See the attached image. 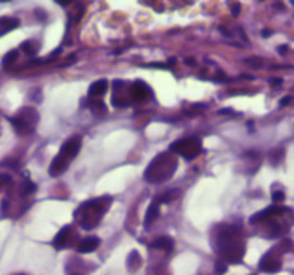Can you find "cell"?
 <instances>
[{
  "label": "cell",
  "mask_w": 294,
  "mask_h": 275,
  "mask_svg": "<svg viewBox=\"0 0 294 275\" xmlns=\"http://www.w3.org/2000/svg\"><path fill=\"white\" fill-rule=\"evenodd\" d=\"M232 13H234V16H237V14L240 13V5H238V4H235V5L232 7Z\"/></svg>",
  "instance_id": "cell-26"
},
{
  "label": "cell",
  "mask_w": 294,
  "mask_h": 275,
  "mask_svg": "<svg viewBox=\"0 0 294 275\" xmlns=\"http://www.w3.org/2000/svg\"><path fill=\"white\" fill-rule=\"evenodd\" d=\"M260 269L263 272H269V273L277 272L280 269V260L273 254V252H268L260 261Z\"/></svg>",
  "instance_id": "cell-9"
},
{
  "label": "cell",
  "mask_w": 294,
  "mask_h": 275,
  "mask_svg": "<svg viewBox=\"0 0 294 275\" xmlns=\"http://www.w3.org/2000/svg\"><path fill=\"white\" fill-rule=\"evenodd\" d=\"M111 202H112V198L109 196H101L97 199H90L87 202H83L75 212L77 222L83 228H86V230H90V228L97 227L103 215L107 212Z\"/></svg>",
  "instance_id": "cell-2"
},
{
  "label": "cell",
  "mask_w": 294,
  "mask_h": 275,
  "mask_svg": "<svg viewBox=\"0 0 294 275\" xmlns=\"http://www.w3.org/2000/svg\"><path fill=\"white\" fill-rule=\"evenodd\" d=\"M20 191H22V194H31V193L36 191V185L31 180L25 179L24 183H22V187H20Z\"/></svg>",
  "instance_id": "cell-19"
},
{
  "label": "cell",
  "mask_w": 294,
  "mask_h": 275,
  "mask_svg": "<svg viewBox=\"0 0 294 275\" xmlns=\"http://www.w3.org/2000/svg\"><path fill=\"white\" fill-rule=\"evenodd\" d=\"M246 62H247V64H252V65H255V67H260V65H262V59H259V58H254V59H247Z\"/></svg>",
  "instance_id": "cell-23"
},
{
  "label": "cell",
  "mask_w": 294,
  "mask_h": 275,
  "mask_svg": "<svg viewBox=\"0 0 294 275\" xmlns=\"http://www.w3.org/2000/svg\"><path fill=\"white\" fill-rule=\"evenodd\" d=\"M4 182H5V180H4V177H0V188H2V185H4Z\"/></svg>",
  "instance_id": "cell-29"
},
{
  "label": "cell",
  "mask_w": 294,
  "mask_h": 275,
  "mask_svg": "<svg viewBox=\"0 0 294 275\" xmlns=\"http://www.w3.org/2000/svg\"><path fill=\"white\" fill-rule=\"evenodd\" d=\"M202 149V143L196 137H189V139H180L170 145V151L182 155L186 160H193L199 155Z\"/></svg>",
  "instance_id": "cell-6"
},
{
  "label": "cell",
  "mask_w": 294,
  "mask_h": 275,
  "mask_svg": "<svg viewBox=\"0 0 294 275\" xmlns=\"http://www.w3.org/2000/svg\"><path fill=\"white\" fill-rule=\"evenodd\" d=\"M179 196V193H177V190H168L167 193H164V194H161V196H157L154 201L156 202H171V201H174L176 198Z\"/></svg>",
  "instance_id": "cell-17"
},
{
  "label": "cell",
  "mask_w": 294,
  "mask_h": 275,
  "mask_svg": "<svg viewBox=\"0 0 294 275\" xmlns=\"http://www.w3.org/2000/svg\"><path fill=\"white\" fill-rule=\"evenodd\" d=\"M282 159H283V151H282V149H274V151H271V152H269V160H271V164L277 165Z\"/></svg>",
  "instance_id": "cell-20"
},
{
  "label": "cell",
  "mask_w": 294,
  "mask_h": 275,
  "mask_svg": "<svg viewBox=\"0 0 294 275\" xmlns=\"http://www.w3.org/2000/svg\"><path fill=\"white\" fill-rule=\"evenodd\" d=\"M140 264H142V258H140V255H139V252H137V250L131 252L129 257H128V269H129V270H135Z\"/></svg>",
  "instance_id": "cell-14"
},
{
  "label": "cell",
  "mask_w": 294,
  "mask_h": 275,
  "mask_svg": "<svg viewBox=\"0 0 294 275\" xmlns=\"http://www.w3.org/2000/svg\"><path fill=\"white\" fill-rule=\"evenodd\" d=\"M107 86L109 83L106 80H98L95 81L92 86L89 87V98L90 100H97V98H101L106 92H107Z\"/></svg>",
  "instance_id": "cell-10"
},
{
  "label": "cell",
  "mask_w": 294,
  "mask_h": 275,
  "mask_svg": "<svg viewBox=\"0 0 294 275\" xmlns=\"http://www.w3.org/2000/svg\"><path fill=\"white\" fill-rule=\"evenodd\" d=\"M16 59H17V52H16V50H13V52H10V53L4 58V65H7V67H8V65H11Z\"/></svg>",
  "instance_id": "cell-21"
},
{
  "label": "cell",
  "mask_w": 294,
  "mask_h": 275,
  "mask_svg": "<svg viewBox=\"0 0 294 275\" xmlns=\"http://www.w3.org/2000/svg\"><path fill=\"white\" fill-rule=\"evenodd\" d=\"M129 97H131L132 101L140 103V101L153 98V92H151L150 86L145 84L143 81H135L129 89Z\"/></svg>",
  "instance_id": "cell-8"
},
{
  "label": "cell",
  "mask_w": 294,
  "mask_h": 275,
  "mask_svg": "<svg viewBox=\"0 0 294 275\" xmlns=\"http://www.w3.org/2000/svg\"><path fill=\"white\" fill-rule=\"evenodd\" d=\"M75 238H77V232L74 230V227L65 225L56 233V237L53 240V246L56 249H65V247H69V246L74 244Z\"/></svg>",
  "instance_id": "cell-7"
},
{
  "label": "cell",
  "mask_w": 294,
  "mask_h": 275,
  "mask_svg": "<svg viewBox=\"0 0 294 275\" xmlns=\"http://www.w3.org/2000/svg\"><path fill=\"white\" fill-rule=\"evenodd\" d=\"M286 50H288V47H286V45H283V47H279V52H280V53H285Z\"/></svg>",
  "instance_id": "cell-28"
},
{
  "label": "cell",
  "mask_w": 294,
  "mask_h": 275,
  "mask_svg": "<svg viewBox=\"0 0 294 275\" xmlns=\"http://www.w3.org/2000/svg\"><path fill=\"white\" fill-rule=\"evenodd\" d=\"M98 246H100V240L97 237H87L80 241L78 252L80 254H89V252H94Z\"/></svg>",
  "instance_id": "cell-11"
},
{
  "label": "cell",
  "mask_w": 294,
  "mask_h": 275,
  "mask_svg": "<svg viewBox=\"0 0 294 275\" xmlns=\"http://www.w3.org/2000/svg\"><path fill=\"white\" fill-rule=\"evenodd\" d=\"M269 83H271V86H280L282 84V80L280 78H273Z\"/></svg>",
  "instance_id": "cell-25"
},
{
  "label": "cell",
  "mask_w": 294,
  "mask_h": 275,
  "mask_svg": "<svg viewBox=\"0 0 294 275\" xmlns=\"http://www.w3.org/2000/svg\"><path fill=\"white\" fill-rule=\"evenodd\" d=\"M19 25V20L14 17H2L0 19V27H2V31H11Z\"/></svg>",
  "instance_id": "cell-15"
},
{
  "label": "cell",
  "mask_w": 294,
  "mask_h": 275,
  "mask_svg": "<svg viewBox=\"0 0 294 275\" xmlns=\"http://www.w3.org/2000/svg\"><path fill=\"white\" fill-rule=\"evenodd\" d=\"M291 101H292L291 97H285V98L280 100V106H282V107H283V106H288V103H291Z\"/></svg>",
  "instance_id": "cell-24"
},
{
  "label": "cell",
  "mask_w": 294,
  "mask_h": 275,
  "mask_svg": "<svg viewBox=\"0 0 294 275\" xmlns=\"http://www.w3.org/2000/svg\"><path fill=\"white\" fill-rule=\"evenodd\" d=\"M151 247L157 249V250H165V252H171L173 250V240L170 237H159L156 238L151 243Z\"/></svg>",
  "instance_id": "cell-13"
},
{
  "label": "cell",
  "mask_w": 294,
  "mask_h": 275,
  "mask_svg": "<svg viewBox=\"0 0 294 275\" xmlns=\"http://www.w3.org/2000/svg\"><path fill=\"white\" fill-rule=\"evenodd\" d=\"M216 247L219 257L229 263H240L244 255V241L240 228L235 225H221L216 232Z\"/></svg>",
  "instance_id": "cell-1"
},
{
  "label": "cell",
  "mask_w": 294,
  "mask_h": 275,
  "mask_svg": "<svg viewBox=\"0 0 294 275\" xmlns=\"http://www.w3.org/2000/svg\"><path fill=\"white\" fill-rule=\"evenodd\" d=\"M159 215H161V210H159V202L153 201V202H151V205L148 207V210H146V215H145V221H143L145 227L153 225V222H154L157 218H159Z\"/></svg>",
  "instance_id": "cell-12"
},
{
  "label": "cell",
  "mask_w": 294,
  "mask_h": 275,
  "mask_svg": "<svg viewBox=\"0 0 294 275\" xmlns=\"http://www.w3.org/2000/svg\"><path fill=\"white\" fill-rule=\"evenodd\" d=\"M262 34H263V36H269V34H271V31H263Z\"/></svg>",
  "instance_id": "cell-30"
},
{
  "label": "cell",
  "mask_w": 294,
  "mask_h": 275,
  "mask_svg": "<svg viewBox=\"0 0 294 275\" xmlns=\"http://www.w3.org/2000/svg\"><path fill=\"white\" fill-rule=\"evenodd\" d=\"M283 199H285V194H283L282 191H277V193L273 194V201H274V202H280V201H283Z\"/></svg>",
  "instance_id": "cell-22"
},
{
  "label": "cell",
  "mask_w": 294,
  "mask_h": 275,
  "mask_svg": "<svg viewBox=\"0 0 294 275\" xmlns=\"http://www.w3.org/2000/svg\"><path fill=\"white\" fill-rule=\"evenodd\" d=\"M177 170V160L174 155L162 152L156 155L145 170V180L150 183H162L168 180Z\"/></svg>",
  "instance_id": "cell-3"
},
{
  "label": "cell",
  "mask_w": 294,
  "mask_h": 275,
  "mask_svg": "<svg viewBox=\"0 0 294 275\" xmlns=\"http://www.w3.org/2000/svg\"><path fill=\"white\" fill-rule=\"evenodd\" d=\"M38 120H39V115L33 107H24V109L19 110L16 117L11 119V123L19 134L27 135V134H31L34 131Z\"/></svg>",
  "instance_id": "cell-5"
},
{
  "label": "cell",
  "mask_w": 294,
  "mask_h": 275,
  "mask_svg": "<svg viewBox=\"0 0 294 275\" xmlns=\"http://www.w3.org/2000/svg\"><path fill=\"white\" fill-rule=\"evenodd\" d=\"M80 149H81V137L80 135H74V137H70V139H67L64 142V145L61 146L59 152L52 160L50 168H49L50 176L58 177L62 173H65L70 165V162L75 160V157L78 155Z\"/></svg>",
  "instance_id": "cell-4"
},
{
  "label": "cell",
  "mask_w": 294,
  "mask_h": 275,
  "mask_svg": "<svg viewBox=\"0 0 294 275\" xmlns=\"http://www.w3.org/2000/svg\"><path fill=\"white\" fill-rule=\"evenodd\" d=\"M20 49H22V52H25L27 55H36L39 47L33 41H27V42H24V44L20 45Z\"/></svg>",
  "instance_id": "cell-18"
},
{
  "label": "cell",
  "mask_w": 294,
  "mask_h": 275,
  "mask_svg": "<svg viewBox=\"0 0 294 275\" xmlns=\"http://www.w3.org/2000/svg\"><path fill=\"white\" fill-rule=\"evenodd\" d=\"M89 100H90V98H89ZM89 103H90V104H86V106L92 109V112L95 113V115H100V113H104V112H106V106L103 104L101 100H90Z\"/></svg>",
  "instance_id": "cell-16"
},
{
  "label": "cell",
  "mask_w": 294,
  "mask_h": 275,
  "mask_svg": "<svg viewBox=\"0 0 294 275\" xmlns=\"http://www.w3.org/2000/svg\"><path fill=\"white\" fill-rule=\"evenodd\" d=\"M56 4H58V5H61V7H67V5H70L72 2H70V0H67V2H62V0H58Z\"/></svg>",
  "instance_id": "cell-27"
}]
</instances>
